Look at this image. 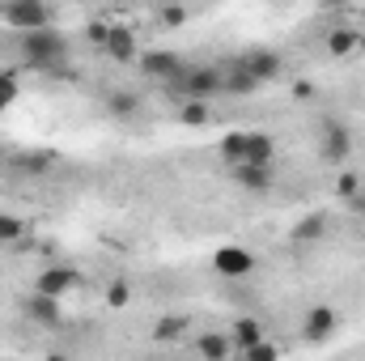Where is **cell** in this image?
<instances>
[{
    "label": "cell",
    "instance_id": "3",
    "mask_svg": "<svg viewBox=\"0 0 365 361\" xmlns=\"http://www.w3.org/2000/svg\"><path fill=\"white\" fill-rule=\"evenodd\" d=\"M349 158H353V132L340 119H323V128H319V162L344 166Z\"/></svg>",
    "mask_w": 365,
    "mask_h": 361
},
{
    "label": "cell",
    "instance_id": "12",
    "mask_svg": "<svg viewBox=\"0 0 365 361\" xmlns=\"http://www.w3.org/2000/svg\"><path fill=\"white\" fill-rule=\"evenodd\" d=\"M242 64H247L259 81H276V77H280V68H284V64H280V56H276V51H268V47L247 51V56H242Z\"/></svg>",
    "mask_w": 365,
    "mask_h": 361
},
{
    "label": "cell",
    "instance_id": "22",
    "mask_svg": "<svg viewBox=\"0 0 365 361\" xmlns=\"http://www.w3.org/2000/svg\"><path fill=\"white\" fill-rule=\"evenodd\" d=\"M323 230H327L323 217H302V221L293 225V238H297V243H314V238H323Z\"/></svg>",
    "mask_w": 365,
    "mask_h": 361
},
{
    "label": "cell",
    "instance_id": "14",
    "mask_svg": "<svg viewBox=\"0 0 365 361\" xmlns=\"http://www.w3.org/2000/svg\"><path fill=\"white\" fill-rule=\"evenodd\" d=\"M195 353L208 361H225L234 353V336H221V332H204L200 340H195Z\"/></svg>",
    "mask_w": 365,
    "mask_h": 361
},
{
    "label": "cell",
    "instance_id": "20",
    "mask_svg": "<svg viewBox=\"0 0 365 361\" xmlns=\"http://www.w3.org/2000/svg\"><path fill=\"white\" fill-rule=\"evenodd\" d=\"M136 106H140V102H136V93H128V90H115L110 98H106V111H110L115 119H132V115H136Z\"/></svg>",
    "mask_w": 365,
    "mask_h": 361
},
{
    "label": "cell",
    "instance_id": "2",
    "mask_svg": "<svg viewBox=\"0 0 365 361\" xmlns=\"http://www.w3.org/2000/svg\"><path fill=\"white\" fill-rule=\"evenodd\" d=\"M21 56L30 68H51L68 56V43L56 26H38V30H26L21 34Z\"/></svg>",
    "mask_w": 365,
    "mask_h": 361
},
{
    "label": "cell",
    "instance_id": "15",
    "mask_svg": "<svg viewBox=\"0 0 365 361\" xmlns=\"http://www.w3.org/2000/svg\"><path fill=\"white\" fill-rule=\"evenodd\" d=\"M56 302H60V298H47V293L34 289V293L26 298V315H30L34 323H60V306H56Z\"/></svg>",
    "mask_w": 365,
    "mask_h": 361
},
{
    "label": "cell",
    "instance_id": "23",
    "mask_svg": "<svg viewBox=\"0 0 365 361\" xmlns=\"http://www.w3.org/2000/svg\"><path fill=\"white\" fill-rule=\"evenodd\" d=\"M13 102H17V73L9 68V73H0V115H4Z\"/></svg>",
    "mask_w": 365,
    "mask_h": 361
},
{
    "label": "cell",
    "instance_id": "1",
    "mask_svg": "<svg viewBox=\"0 0 365 361\" xmlns=\"http://www.w3.org/2000/svg\"><path fill=\"white\" fill-rule=\"evenodd\" d=\"M166 93L170 98H200V102H212L225 93V73L212 68V64H200V68H182L175 81H166Z\"/></svg>",
    "mask_w": 365,
    "mask_h": 361
},
{
    "label": "cell",
    "instance_id": "21",
    "mask_svg": "<svg viewBox=\"0 0 365 361\" xmlns=\"http://www.w3.org/2000/svg\"><path fill=\"white\" fill-rule=\"evenodd\" d=\"M221 158H225L230 166H238V162L247 158V132H230V136L221 141Z\"/></svg>",
    "mask_w": 365,
    "mask_h": 361
},
{
    "label": "cell",
    "instance_id": "6",
    "mask_svg": "<svg viewBox=\"0 0 365 361\" xmlns=\"http://www.w3.org/2000/svg\"><path fill=\"white\" fill-rule=\"evenodd\" d=\"M182 68V56L179 51H149V56H140V73L145 77H153V81H175Z\"/></svg>",
    "mask_w": 365,
    "mask_h": 361
},
{
    "label": "cell",
    "instance_id": "28",
    "mask_svg": "<svg viewBox=\"0 0 365 361\" xmlns=\"http://www.w3.org/2000/svg\"><path fill=\"white\" fill-rule=\"evenodd\" d=\"M357 191H361V179H357L353 171H344V175L336 179V195H340V200H353Z\"/></svg>",
    "mask_w": 365,
    "mask_h": 361
},
{
    "label": "cell",
    "instance_id": "18",
    "mask_svg": "<svg viewBox=\"0 0 365 361\" xmlns=\"http://www.w3.org/2000/svg\"><path fill=\"white\" fill-rule=\"evenodd\" d=\"M212 119V102H200V98H182L179 102V123L187 128H208Z\"/></svg>",
    "mask_w": 365,
    "mask_h": 361
},
{
    "label": "cell",
    "instance_id": "13",
    "mask_svg": "<svg viewBox=\"0 0 365 361\" xmlns=\"http://www.w3.org/2000/svg\"><path fill=\"white\" fill-rule=\"evenodd\" d=\"M234 179L242 183L247 191L264 195V191L272 187V166H251V162H238V166H234Z\"/></svg>",
    "mask_w": 365,
    "mask_h": 361
},
{
    "label": "cell",
    "instance_id": "5",
    "mask_svg": "<svg viewBox=\"0 0 365 361\" xmlns=\"http://www.w3.org/2000/svg\"><path fill=\"white\" fill-rule=\"evenodd\" d=\"M212 272L225 276V280H242V276L255 272V255H251L247 247H217V255H212Z\"/></svg>",
    "mask_w": 365,
    "mask_h": 361
},
{
    "label": "cell",
    "instance_id": "11",
    "mask_svg": "<svg viewBox=\"0 0 365 361\" xmlns=\"http://www.w3.org/2000/svg\"><path fill=\"white\" fill-rule=\"evenodd\" d=\"M336 310L331 306H314V310H306V319H302V336L306 340H327L331 332H336Z\"/></svg>",
    "mask_w": 365,
    "mask_h": 361
},
{
    "label": "cell",
    "instance_id": "4",
    "mask_svg": "<svg viewBox=\"0 0 365 361\" xmlns=\"http://www.w3.org/2000/svg\"><path fill=\"white\" fill-rule=\"evenodd\" d=\"M4 21L13 30H38V26H51V4L47 0H4Z\"/></svg>",
    "mask_w": 365,
    "mask_h": 361
},
{
    "label": "cell",
    "instance_id": "25",
    "mask_svg": "<svg viewBox=\"0 0 365 361\" xmlns=\"http://www.w3.org/2000/svg\"><path fill=\"white\" fill-rule=\"evenodd\" d=\"M17 166H21L26 175H47V171H51V158H47V153H26V158H17Z\"/></svg>",
    "mask_w": 365,
    "mask_h": 361
},
{
    "label": "cell",
    "instance_id": "17",
    "mask_svg": "<svg viewBox=\"0 0 365 361\" xmlns=\"http://www.w3.org/2000/svg\"><path fill=\"white\" fill-rule=\"evenodd\" d=\"M230 336H234V349H238V353H247L251 345H259V340H264V323H259V319H251V315H242V319L234 323V332H230Z\"/></svg>",
    "mask_w": 365,
    "mask_h": 361
},
{
    "label": "cell",
    "instance_id": "29",
    "mask_svg": "<svg viewBox=\"0 0 365 361\" xmlns=\"http://www.w3.org/2000/svg\"><path fill=\"white\" fill-rule=\"evenodd\" d=\"M242 357H251V361H268V357H276V345H264V340H259V345H251V349H247Z\"/></svg>",
    "mask_w": 365,
    "mask_h": 361
},
{
    "label": "cell",
    "instance_id": "10",
    "mask_svg": "<svg viewBox=\"0 0 365 361\" xmlns=\"http://www.w3.org/2000/svg\"><path fill=\"white\" fill-rule=\"evenodd\" d=\"M365 39L353 30V26H336L331 34H327V56L331 60H353V56H361Z\"/></svg>",
    "mask_w": 365,
    "mask_h": 361
},
{
    "label": "cell",
    "instance_id": "24",
    "mask_svg": "<svg viewBox=\"0 0 365 361\" xmlns=\"http://www.w3.org/2000/svg\"><path fill=\"white\" fill-rule=\"evenodd\" d=\"M21 234H26V221H21V217L0 213V243H17Z\"/></svg>",
    "mask_w": 365,
    "mask_h": 361
},
{
    "label": "cell",
    "instance_id": "8",
    "mask_svg": "<svg viewBox=\"0 0 365 361\" xmlns=\"http://www.w3.org/2000/svg\"><path fill=\"white\" fill-rule=\"evenodd\" d=\"M102 47H106V56L115 60V64H132L140 51H136V34L128 30V26H110L106 30V39H102Z\"/></svg>",
    "mask_w": 365,
    "mask_h": 361
},
{
    "label": "cell",
    "instance_id": "9",
    "mask_svg": "<svg viewBox=\"0 0 365 361\" xmlns=\"http://www.w3.org/2000/svg\"><path fill=\"white\" fill-rule=\"evenodd\" d=\"M221 73H225V93H230V98H255L259 86H264V81H259L242 60H234V64H230V68H221Z\"/></svg>",
    "mask_w": 365,
    "mask_h": 361
},
{
    "label": "cell",
    "instance_id": "16",
    "mask_svg": "<svg viewBox=\"0 0 365 361\" xmlns=\"http://www.w3.org/2000/svg\"><path fill=\"white\" fill-rule=\"evenodd\" d=\"M272 158H276L272 136H264V132H247V158H242V162H251V166H272Z\"/></svg>",
    "mask_w": 365,
    "mask_h": 361
},
{
    "label": "cell",
    "instance_id": "7",
    "mask_svg": "<svg viewBox=\"0 0 365 361\" xmlns=\"http://www.w3.org/2000/svg\"><path fill=\"white\" fill-rule=\"evenodd\" d=\"M81 285V276L73 268H60V264H51V268L38 272V280H34V289L38 293H47V298H64L68 289H77Z\"/></svg>",
    "mask_w": 365,
    "mask_h": 361
},
{
    "label": "cell",
    "instance_id": "27",
    "mask_svg": "<svg viewBox=\"0 0 365 361\" xmlns=\"http://www.w3.org/2000/svg\"><path fill=\"white\" fill-rule=\"evenodd\" d=\"M106 302H110V306H128V302H132V285H128V280H110V285H106Z\"/></svg>",
    "mask_w": 365,
    "mask_h": 361
},
{
    "label": "cell",
    "instance_id": "26",
    "mask_svg": "<svg viewBox=\"0 0 365 361\" xmlns=\"http://www.w3.org/2000/svg\"><path fill=\"white\" fill-rule=\"evenodd\" d=\"M158 21H162L166 30H179L182 21H187V4H166V9L158 13Z\"/></svg>",
    "mask_w": 365,
    "mask_h": 361
},
{
    "label": "cell",
    "instance_id": "19",
    "mask_svg": "<svg viewBox=\"0 0 365 361\" xmlns=\"http://www.w3.org/2000/svg\"><path fill=\"white\" fill-rule=\"evenodd\" d=\"M182 332H187V315H166V319H158L153 340H158V345H170V340H179Z\"/></svg>",
    "mask_w": 365,
    "mask_h": 361
}]
</instances>
